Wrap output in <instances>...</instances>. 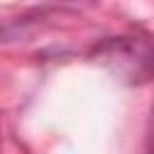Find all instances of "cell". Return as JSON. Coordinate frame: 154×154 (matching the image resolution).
Returning <instances> with one entry per match:
<instances>
[{
	"mask_svg": "<svg viewBox=\"0 0 154 154\" xmlns=\"http://www.w3.org/2000/svg\"><path fill=\"white\" fill-rule=\"evenodd\" d=\"M96 60L128 82H144L154 72V51L137 36H120L96 48Z\"/></svg>",
	"mask_w": 154,
	"mask_h": 154,
	"instance_id": "cell-1",
	"label": "cell"
}]
</instances>
